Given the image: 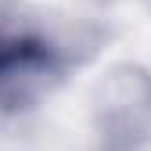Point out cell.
I'll return each mask as SVG.
<instances>
[{"instance_id":"obj_1","label":"cell","mask_w":151,"mask_h":151,"mask_svg":"<svg viewBox=\"0 0 151 151\" xmlns=\"http://www.w3.org/2000/svg\"><path fill=\"white\" fill-rule=\"evenodd\" d=\"M97 137L104 151H140L151 140V76L119 68L101 86Z\"/></svg>"}]
</instances>
